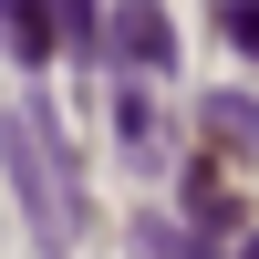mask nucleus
<instances>
[{
  "mask_svg": "<svg viewBox=\"0 0 259 259\" xmlns=\"http://www.w3.org/2000/svg\"><path fill=\"white\" fill-rule=\"evenodd\" d=\"M0 145H11V187H21V218H31L41 249H73L83 239V177H73V145H62L52 104H21V114H0Z\"/></svg>",
  "mask_w": 259,
  "mask_h": 259,
  "instance_id": "f257e3e1",
  "label": "nucleus"
},
{
  "mask_svg": "<svg viewBox=\"0 0 259 259\" xmlns=\"http://www.w3.org/2000/svg\"><path fill=\"white\" fill-rule=\"evenodd\" d=\"M104 31H114V62L124 73H177V21L156 11V0H124V11H104Z\"/></svg>",
  "mask_w": 259,
  "mask_h": 259,
  "instance_id": "f03ea898",
  "label": "nucleus"
},
{
  "mask_svg": "<svg viewBox=\"0 0 259 259\" xmlns=\"http://www.w3.org/2000/svg\"><path fill=\"white\" fill-rule=\"evenodd\" d=\"M52 41H62V21H52V0H0V52L11 62H52Z\"/></svg>",
  "mask_w": 259,
  "mask_h": 259,
  "instance_id": "7ed1b4c3",
  "label": "nucleus"
},
{
  "mask_svg": "<svg viewBox=\"0 0 259 259\" xmlns=\"http://www.w3.org/2000/svg\"><path fill=\"white\" fill-rule=\"evenodd\" d=\"M114 135H124V156H156V94H145V73L114 83Z\"/></svg>",
  "mask_w": 259,
  "mask_h": 259,
  "instance_id": "20e7f679",
  "label": "nucleus"
},
{
  "mask_svg": "<svg viewBox=\"0 0 259 259\" xmlns=\"http://www.w3.org/2000/svg\"><path fill=\"white\" fill-rule=\"evenodd\" d=\"M187 218H197V228H228V218H239V197H228L218 166H187Z\"/></svg>",
  "mask_w": 259,
  "mask_h": 259,
  "instance_id": "39448f33",
  "label": "nucleus"
},
{
  "mask_svg": "<svg viewBox=\"0 0 259 259\" xmlns=\"http://www.w3.org/2000/svg\"><path fill=\"white\" fill-rule=\"evenodd\" d=\"M207 145H259V104L249 94H218L207 104Z\"/></svg>",
  "mask_w": 259,
  "mask_h": 259,
  "instance_id": "423d86ee",
  "label": "nucleus"
},
{
  "mask_svg": "<svg viewBox=\"0 0 259 259\" xmlns=\"http://www.w3.org/2000/svg\"><path fill=\"white\" fill-rule=\"evenodd\" d=\"M135 249H156V259H218L197 228H177V218H145V228H135Z\"/></svg>",
  "mask_w": 259,
  "mask_h": 259,
  "instance_id": "0eeeda50",
  "label": "nucleus"
},
{
  "mask_svg": "<svg viewBox=\"0 0 259 259\" xmlns=\"http://www.w3.org/2000/svg\"><path fill=\"white\" fill-rule=\"evenodd\" d=\"M52 21H62L73 52H94V41H104V0H52Z\"/></svg>",
  "mask_w": 259,
  "mask_h": 259,
  "instance_id": "6e6552de",
  "label": "nucleus"
},
{
  "mask_svg": "<svg viewBox=\"0 0 259 259\" xmlns=\"http://www.w3.org/2000/svg\"><path fill=\"white\" fill-rule=\"evenodd\" d=\"M218 31H228V41L259 62V0H218Z\"/></svg>",
  "mask_w": 259,
  "mask_h": 259,
  "instance_id": "1a4fd4ad",
  "label": "nucleus"
},
{
  "mask_svg": "<svg viewBox=\"0 0 259 259\" xmlns=\"http://www.w3.org/2000/svg\"><path fill=\"white\" fill-rule=\"evenodd\" d=\"M239 259H259V228H249V239H239Z\"/></svg>",
  "mask_w": 259,
  "mask_h": 259,
  "instance_id": "9d476101",
  "label": "nucleus"
}]
</instances>
